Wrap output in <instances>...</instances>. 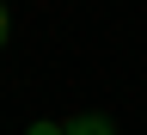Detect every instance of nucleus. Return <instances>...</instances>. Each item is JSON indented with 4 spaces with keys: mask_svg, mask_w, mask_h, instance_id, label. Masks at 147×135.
Masks as SVG:
<instances>
[{
    "mask_svg": "<svg viewBox=\"0 0 147 135\" xmlns=\"http://www.w3.org/2000/svg\"><path fill=\"white\" fill-rule=\"evenodd\" d=\"M61 135H117V123H110L104 111H80L74 123H61Z\"/></svg>",
    "mask_w": 147,
    "mask_h": 135,
    "instance_id": "nucleus-1",
    "label": "nucleus"
},
{
    "mask_svg": "<svg viewBox=\"0 0 147 135\" xmlns=\"http://www.w3.org/2000/svg\"><path fill=\"white\" fill-rule=\"evenodd\" d=\"M31 135H61V123H31Z\"/></svg>",
    "mask_w": 147,
    "mask_h": 135,
    "instance_id": "nucleus-2",
    "label": "nucleus"
},
{
    "mask_svg": "<svg viewBox=\"0 0 147 135\" xmlns=\"http://www.w3.org/2000/svg\"><path fill=\"white\" fill-rule=\"evenodd\" d=\"M6 31H12V18H6V6H0V49H6Z\"/></svg>",
    "mask_w": 147,
    "mask_h": 135,
    "instance_id": "nucleus-3",
    "label": "nucleus"
}]
</instances>
